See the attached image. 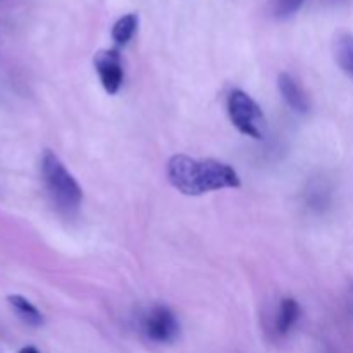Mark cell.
I'll use <instances>...</instances> for the list:
<instances>
[{"label":"cell","instance_id":"8fae6325","mask_svg":"<svg viewBox=\"0 0 353 353\" xmlns=\"http://www.w3.org/2000/svg\"><path fill=\"white\" fill-rule=\"evenodd\" d=\"M305 0H268L269 12L274 19L285 21L295 16L303 7Z\"/></svg>","mask_w":353,"mask_h":353},{"label":"cell","instance_id":"ba28073f","mask_svg":"<svg viewBox=\"0 0 353 353\" xmlns=\"http://www.w3.org/2000/svg\"><path fill=\"white\" fill-rule=\"evenodd\" d=\"M300 316H302V309L295 299L283 300L278 310V317H276V333L279 336H286L299 323Z\"/></svg>","mask_w":353,"mask_h":353},{"label":"cell","instance_id":"5b68a950","mask_svg":"<svg viewBox=\"0 0 353 353\" xmlns=\"http://www.w3.org/2000/svg\"><path fill=\"white\" fill-rule=\"evenodd\" d=\"M93 65H95V71L99 74L103 90L109 95H116L123 86L124 79L123 59H121L119 50L117 48L99 50L93 57Z\"/></svg>","mask_w":353,"mask_h":353},{"label":"cell","instance_id":"52a82bcc","mask_svg":"<svg viewBox=\"0 0 353 353\" xmlns=\"http://www.w3.org/2000/svg\"><path fill=\"white\" fill-rule=\"evenodd\" d=\"M333 54L341 71L353 79V34L338 33L333 41Z\"/></svg>","mask_w":353,"mask_h":353},{"label":"cell","instance_id":"7c38bea8","mask_svg":"<svg viewBox=\"0 0 353 353\" xmlns=\"http://www.w3.org/2000/svg\"><path fill=\"white\" fill-rule=\"evenodd\" d=\"M19 353H41V352L34 347H23L19 350Z\"/></svg>","mask_w":353,"mask_h":353},{"label":"cell","instance_id":"7a4b0ae2","mask_svg":"<svg viewBox=\"0 0 353 353\" xmlns=\"http://www.w3.org/2000/svg\"><path fill=\"white\" fill-rule=\"evenodd\" d=\"M41 179L48 195L55 205L64 212H72L83 200V190L74 176L65 169L61 159L52 150H45L41 155Z\"/></svg>","mask_w":353,"mask_h":353},{"label":"cell","instance_id":"30bf717a","mask_svg":"<svg viewBox=\"0 0 353 353\" xmlns=\"http://www.w3.org/2000/svg\"><path fill=\"white\" fill-rule=\"evenodd\" d=\"M137 30H138V14L131 12V14H124L123 17H119V19L114 23L110 34H112V40L116 41L117 45L124 47V45L130 43L131 38H133L134 33H137Z\"/></svg>","mask_w":353,"mask_h":353},{"label":"cell","instance_id":"3957f363","mask_svg":"<svg viewBox=\"0 0 353 353\" xmlns=\"http://www.w3.org/2000/svg\"><path fill=\"white\" fill-rule=\"evenodd\" d=\"M228 114L233 126L245 137L262 140L268 133V119L264 110L248 93L233 90L228 97Z\"/></svg>","mask_w":353,"mask_h":353},{"label":"cell","instance_id":"4fadbf2b","mask_svg":"<svg viewBox=\"0 0 353 353\" xmlns=\"http://www.w3.org/2000/svg\"><path fill=\"white\" fill-rule=\"evenodd\" d=\"M350 290H352V296H353V283H352V288Z\"/></svg>","mask_w":353,"mask_h":353},{"label":"cell","instance_id":"8992f818","mask_svg":"<svg viewBox=\"0 0 353 353\" xmlns=\"http://www.w3.org/2000/svg\"><path fill=\"white\" fill-rule=\"evenodd\" d=\"M278 88L281 92L285 102L292 107V110L299 114H305L310 110V99L305 92H303L302 86L296 83V79L293 78L288 72H281L278 76Z\"/></svg>","mask_w":353,"mask_h":353},{"label":"cell","instance_id":"277c9868","mask_svg":"<svg viewBox=\"0 0 353 353\" xmlns=\"http://www.w3.org/2000/svg\"><path fill=\"white\" fill-rule=\"evenodd\" d=\"M143 333L148 340L155 343H172L179 334V323L171 309L165 305H155L145 314Z\"/></svg>","mask_w":353,"mask_h":353},{"label":"cell","instance_id":"9c48e42d","mask_svg":"<svg viewBox=\"0 0 353 353\" xmlns=\"http://www.w3.org/2000/svg\"><path fill=\"white\" fill-rule=\"evenodd\" d=\"M7 302L12 307L14 312L19 316V319H23L26 324H30L33 327H38L43 324V316H41L40 310L30 300L24 299L23 295H9Z\"/></svg>","mask_w":353,"mask_h":353},{"label":"cell","instance_id":"6da1fadb","mask_svg":"<svg viewBox=\"0 0 353 353\" xmlns=\"http://www.w3.org/2000/svg\"><path fill=\"white\" fill-rule=\"evenodd\" d=\"M168 179L178 192L188 196H200L224 188H240L241 179L231 165L216 159H193L172 155L168 162Z\"/></svg>","mask_w":353,"mask_h":353}]
</instances>
